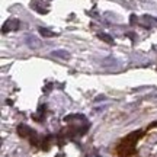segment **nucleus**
<instances>
[{"label": "nucleus", "mask_w": 157, "mask_h": 157, "mask_svg": "<svg viewBox=\"0 0 157 157\" xmlns=\"http://www.w3.org/2000/svg\"><path fill=\"white\" fill-rule=\"evenodd\" d=\"M39 32H41V35H44V36H52L54 35V32H50L48 29H44V28H41Z\"/></svg>", "instance_id": "nucleus-2"}, {"label": "nucleus", "mask_w": 157, "mask_h": 157, "mask_svg": "<svg viewBox=\"0 0 157 157\" xmlns=\"http://www.w3.org/2000/svg\"><path fill=\"white\" fill-rule=\"evenodd\" d=\"M52 55L55 57H61V58H69V52L67 51H52Z\"/></svg>", "instance_id": "nucleus-1"}, {"label": "nucleus", "mask_w": 157, "mask_h": 157, "mask_svg": "<svg viewBox=\"0 0 157 157\" xmlns=\"http://www.w3.org/2000/svg\"><path fill=\"white\" fill-rule=\"evenodd\" d=\"M99 38H102V39H105L106 42H109V44H112L114 42V39H111L108 35H103V34H99Z\"/></svg>", "instance_id": "nucleus-3"}]
</instances>
